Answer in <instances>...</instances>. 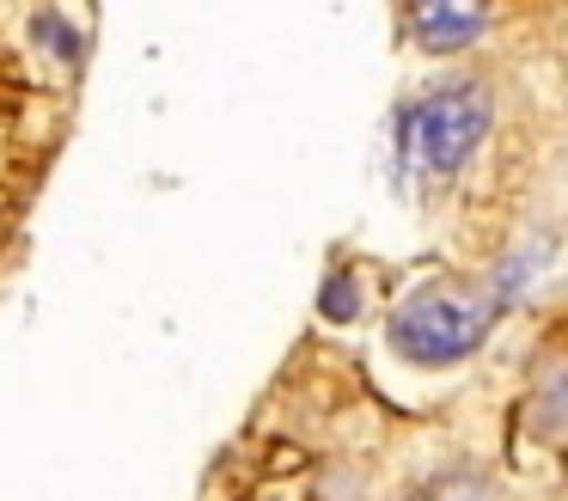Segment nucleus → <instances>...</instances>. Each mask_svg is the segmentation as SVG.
<instances>
[{"instance_id":"4","label":"nucleus","mask_w":568,"mask_h":501,"mask_svg":"<svg viewBox=\"0 0 568 501\" xmlns=\"http://www.w3.org/2000/svg\"><path fill=\"white\" fill-rule=\"evenodd\" d=\"M531 422L544 428V440H568V361L538 379V391H531Z\"/></svg>"},{"instance_id":"3","label":"nucleus","mask_w":568,"mask_h":501,"mask_svg":"<svg viewBox=\"0 0 568 501\" xmlns=\"http://www.w3.org/2000/svg\"><path fill=\"white\" fill-rule=\"evenodd\" d=\"M404 19L416 49L428 56H458L489 31V0H404Z\"/></svg>"},{"instance_id":"1","label":"nucleus","mask_w":568,"mask_h":501,"mask_svg":"<svg viewBox=\"0 0 568 501\" xmlns=\"http://www.w3.org/2000/svg\"><path fill=\"white\" fill-rule=\"evenodd\" d=\"M495 98L483 80H440L404 110L397 122V159L416 183H453L489 141Z\"/></svg>"},{"instance_id":"2","label":"nucleus","mask_w":568,"mask_h":501,"mask_svg":"<svg viewBox=\"0 0 568 501\" xmlns=\"http://www.w3.org/2000/svg\"><path fill=\"white\" fill-rule=\"evenodd\" d=\"M495 318H501V300L489 281H428L397 300L385 337L409 367H458L483 349Z\"/></svg>"},{"instance_id":"5","label":"nucleus","mask_w":568,"mask_h":501,"mask_svg":"<svg viewBox=\"0 0 568 501\" xmlns=\"http://www.w3.org/2000/svg\"><path fill=\"white\" fill-rule=\"evenodd\" d=\"M324 318H336V324H348V318H355L361 312V293H355V281H348V275H331V281H324Z\"/></svg>"}]
</instances>
